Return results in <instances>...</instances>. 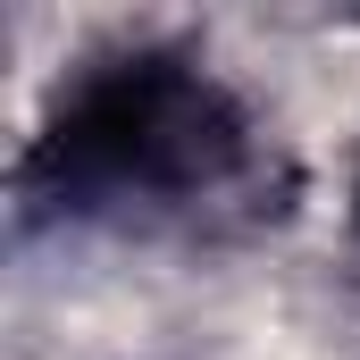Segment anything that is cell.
Wrapping results in <instances>:
<instances>
[{
	"label": "cell",
	"mask_w": 360,
	"mask_h": 360,
	"mask_svg": "<svg viewBox=\"0 0 360 360\" xmlns=\"http://www.w3.org/2000/svg\"><path fill=\"white\" fill-rule=\"evenodd\" d=\"M17 193L76 226H201L269 201V126L210 59L126 42L51 92Z\"/></svg>",
	"instance_id": "obj_1"
},
{
	"label": "cell",
	"mask_w": 360,
	"mask_h": 360,
	"mask_svg": "<svg viewBox=\"0 0 360 360\" xmlns=\"http://www.w3.org/2000/svg\"><path fill=\"white\" fill-rule=\"evenodd\" d=\"M352 226H360V184H352Z\"/></svg>",
	"instance_id": "obj_2"
}]
</instances>
